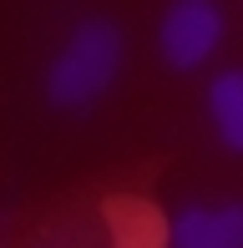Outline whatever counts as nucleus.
<instances>
[{"mask_svg": "<svg viewBox=\"0 0 243 248\" xmlns=\"http://www.w3.org/2000/svg\"><path fill=\"white\" fill-rule=\"evenodd\" d=\"M117 66H122V31L112 20H81L46 71V96L66 111H81L112 86Z\"/></svg>", "mask_w": 243, "mask_h": 248, "instance_id": "obj_1", "label": "nucleus"}, {"mask_svg": "<svg viewBox=\"0 0 243 248\" xmlns=\"http://www.w3.org/2000/svg\"><path fill=\"white\" fill-rule=\"evenodd\" d=\"M218 36H223V16H218L213 0H172L167 16H162V56L178 71H193L208 56L218 51Z\"/></svg>", "mask_w": 243, "mask_h": 248, "instance_id": "obj_2", "label": "nucleus"}, {"mask_svg": "<svg viewBox=\"0 0 243 248\" xmlns=\"http://www.w3.org/2000/svg\"><path fill=\"white\" fill-rule=\"evenodd\" d=\"M172 248H243V202L178 213V223H172Z\"/></svg>", "mask_w": 243, "mask_h": 248, "instance_id": "obj_3", "label": "nucleus"}, {"mask_svg": "<svg viewBox=\"0 0 243 248\" xmlns=\"http://www.w3.org/2000/svg\"><path fill=\"white\" fill-rule=\"evenodd\" d=\"M106 223H112L117 248H162V243H172V228L162 223V213L142 198H112L106 202Z\"/></svg>", "mask_w": 243, "mask_h": 248, "instance_id": "obj_4", "label": "nucleus"}, {"mask_svg": "<svg viewBox=\"0 0 243 248\" xmlns=\"http://www.w3.org/2000/svg\"><path fill=\"white\" fill-rule=\"evenodd\" d=\"M208 107H213L218 137L233 152H243V71H223L213 86H208Z\"/></svg>", "mask_w": 243, "mask_h": 248, "instance_id": "obj_5", "label": "nucleus"}]
</instances>
